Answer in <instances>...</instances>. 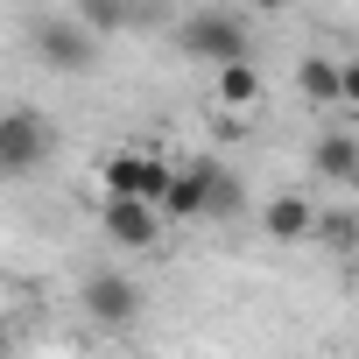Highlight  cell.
Masks as SVG:
<instances>
[{"label": "cell", "mask_w": 359, "mask_h": 359, "mask_svg": "<svg viewBox=\"0 0 359 359\" xmlns=\"http://www.w3.org/2000/svg\"><path fill=\"white\" fill-rule=\"evenodd\" d=\"M57 155V120L36 113V106H8L0 113V176H43Z\"/></svg>", "instance_id": "obj_1"}, {"label": "cell", "mask_w": 359, "mask_h": 359, "mask_svg": "<svg viewBox=\"0 0 359 359\" xmlns=\"http://www.w3.org/2000/svg\"><path fill=\"white\" fill-rule=\"evenodd\" d=\"M99 29L85 22V15H43L36 29H29V50L50 64V71H64V78H85V71H99Z\"/></svg>", "instance_id": "obj_2"}, {"label": "cell", "mask_w": 359, "mask_h": 359, "mask_svg": "<svg viewBox=\"0 0 359 359\" xmlns=\"http://www.w3.org/2000/svg\"><path fill=\"white\" fill-rule=\"evenodd\" d=\"M176 184V169L155 155V148H113L106 155V198H141V205H162Z\"/></svg>", "instance_id": "obj_3"}, {"label": "cell", "mask_w": 359, "mask_h": 359, "mask_svg": "<svg viewBox=\"0 0 359 359\" xmlns=\"http://www.w3.org/2000/svg\"><path fill=\"white\" fill-rule=\"evenodd\" d=\"M176 43H184V57H198V64H240L247 57V22L240 15H191Z\"/></svg>", "instance_id": "obj_4"}, {"label": "cell", "mask_w": 359, "mask_h": 359, "mask_svg": "<svg viewBox=\"0 0 359 359\" xmlns=\"http://www.w3.org/2000/svg\"><path fill=\"white\" fill-rule=\"evenodd\" d=\"M106 240L127 247V254H148L162 240V205H141V198H106Z\"/></svg>", "instance_id": "obj_5"}, {"label": "cell", "mask_w": 359, "mask_h": 359, "mask_svg": "<svg viewBox=\"0 0 359 359\" xmlns=\"http://www.w3.org/2000/svg\"><path fill=\"white\" fill-rule=\"evenodd\" d=\"M85 317H92V324H134V317H141V289H134L127 275L99 268V275L85 282Z\"/></svg>", "instance_id": "obj_6"}, {"label": "cell", "mask_w": 359, "mask_h": 359, "mask_svg": "<svg viewBox=\"0 0 359 359\" xmlns=\"http://www.w3.org/2000/svg\"><path fill=\"white\" fill-rule=\"evenodd\" d=\"M212 162L219 155H198L191 169H176V184L162 198V219H205V191H212Z\"/></svg>", "instance_id": "obj_7"}, {"label": "cell", "mask_w": 359, "mask_h": 359, "mask_svg": "<svg viewBox=\"0 0 359 359\" xmlns=\"http://www.w3.org/2000/svg\"><path fill=\"white\" fill-rule=\"evenodd\" d=\"M261 226H268L275 240H310V233H317V205L296 198V191H282V198L261 205Z\"/></svg>", "instance_id": "obj_8"}, {"label": "cell", "mask_w": 359, "mask_h": 359, "mask_svg": "<svg viewBox=\"0 0 359 359\" xmlns=\"http://www.w3.org/2000/svg\"><path fill=\"white\" fill-rule=\"evenodd\" d=\"M99 36H127V29H148L155 22V0H85L78 8Z\"/></svg>", "instance_id": "obj_9"}, {"label": "cell", "mask_w": 359, "mask_h": 359, "mask_svg": "<svg viewBox=\"0 0 359 359\" xmlns=\"http://www.w3.org/2000/svg\"><path fill=\"white\" fill-rule=\"evenodd\" d=\"M296 85L310 106H345V64H324V57H303L296 64Z\"/></svg>", "instance_id": "obj_10"}, {"label": "cell", "mask_w": 359, "mask_h": 359, "mask_svg": "<svg viewBox=\"0 0 359 359\" xmlns=\"http://www.w3.org/2000/svg\"><path fill=\"white\" fill-rule=\"evenodd\" d=\"M310 162H317V176H331V184H359V134H324Z\"/></svg>", "instance_id": "obj_11"}, {"label": "cell", "mask_w": 359, "mask_h": 359, "mask_svg": "<svg viewBox=\"0 0 359 359\" xmlns=\"http://www.w3.org/2000/svg\"><path fill=\"white\" fill-rule=\"evenodd\" d=\"M247 212V184L226 169V162H212V191H205V219H219V226H233Z\"/></svg>", "instance_id": "obj_12"}, {"label": "cell", "mask_w": 359, "mask_h": 359, "mask_svg": "<svg viewBox=\"0 0 359 359\" xmlns=\"http://www.w3.org/2000/svg\"><path fill=\"white\" fill-rule=\"evenodd\" d=\"M219 99L233 106V113H247V106H261V71L240 57V64H219Z\"/></svg>", "instance_id": "obj_13"}, {"label": "cell", "mask_w": 359, "mask_h": 359, "mask_svg": "<svg viewBox=\"0 0 359 359\" xmlns=\"http://www.w3.org/2000/svg\"><path fill=\"white\" fill-rule=\"evenodd\" d=\"M345 106H359V57L345 64Z\"/></svg>", "instance_id": "obj_14"}, {"label": "cell", "mask_w": 359, "mask_h": 359, "mask_svg": "<svg viewBox=\"0 0 359 359\" xmlns=\"http://www.w3.org/2000/svg\"><path fill=\"white\" fill-rule=\"evenodd\" d=\"M0 359H8V331H0Z\"/></svg>", "instance_id": "obj_15"}]
</instances>
